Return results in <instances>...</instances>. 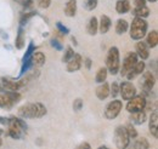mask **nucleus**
<instances>
[{"label":"nucleus","instance_id":"f257e3e1","mask_svg":"<svg viewBox=\"0 0 158 149\" xmlns=\"http://www.w3.org/2000/svg\"><path fill=\"white\" fill-rule=\"evenodd\" d=\"M46 113H48L46 107L40 102H35V103H27L20 107L19 116L22 119H34V118L39 119L43 118Z\"/></svg>","mask_w":158,"mask_h":149},{"label":"nucleus","instance_id":"f03ea898","mask_svg":"<svg viewBox=\"0 0 158 149\" xmlns=\"http://www.w3.org/2000/svg\"><path fill=\"white\" fill-rule=\"evenodd\" d=\"M6 125L10 137H12L14 139H21L27 131V124L21 118H9Z\"/></svg>","mask_w":158,"mask_h":149},{"label":"nucleus","instance_id":"7ed1b4c3","mask_svg":"<svg viewBox=\"0 0 158 149\" xmlns=\"http://www.w3.org/2000/svg\"><path fill=\"white\" fill-rule=\"evenodd\" d=\"M106 68H107V72H110L112 75H116L119 73L120 56H119V50L116 46H113L108 50L107 58H106Z\"/></svg>","mask_w":158,"mask_h":149},{"label":"nucleus","instance_id":"20e7f679","mask_svg":"<svg viewBox=\"0 0 158 149\" xmlns=\"http://www.w3.org/2000/svg\"><path fill=\"white\" fill-rule=\"evenodd\" d=\"M147 22L143 18H139L135 17L131 22V26H130V38L133 40H141L142 38L146 35L147 33Z\"/></svg>","mask_w":158,"mask_h":149},{"label":"nucleus","instance_id":"39448f33","mask_svg":"<svg viewBox=\"0 0 158 149\" xmlns=\"http://www.w3.org/2000/svg\"><path fill=\"white\" fill-rule=\"evenodd\" d=\"M114 144L118 149H127L130 144V137L124 126H117L114 130Z\"/></svg>","mask_w":158,"mask_h":149},{"label":"nucleus","instance_id":"423d86ee","mask_svg":"<svg viewBox=\"0 0 158 149\" xmlns=\"http://www.w3.org/2000/svg\"><path fill=\"white\" fill-rule=\"evenodd\" d=\"M146 107V97L145 96H134L133 98H130L127 103L125 109L129 113H135L143 111Z\"/></svg>","mask_w":158,"mask_h":149},{"label":"nucleus","instance_id":"0eeeda50","mask_svg":"<svg viewBox=\"0 0 158 149\" xmlns=\"http://www.w3.org/2000/svg\"><path fill=\"white\" fill-rule=\"evenodd\" d=\"M123 108V104H122V101L119 99H113L112 102H110L107 106H106V109H105V118L108 119V120H113L116 119L119 115V113Z\"/></svg>","mask_w":158,"mask_h":149},{"label":"nucleus","instance_id":"6e6552de","mask_svg":"<svg viewBox=\"0 0 158 149\" xmlns=\"http://www.w3.org/2000/svg\"><path fill=\"white\" fill-rule=\"evenodd\" d=\"M138 62V55L135 52H128L127 56L123 61V66L120 67L119 72H120V75L122 76H125L127 73L135 66V63Z\"/></svg>","mask_w":158,"mask_h":149},{"label":"nucleus","instance_id":"1a4fd4ad","mask_svg":"<svg viewBox=\"0 0 158 149\" xmlns=\"http://www.w3.org/2000/svg\"><path fill=\"white\" fill-rule=\"evenodd\" d=\"M119 92H120V96L123 97V99L129 101L130 98L136 96V89L130 81H124L119 85Z\"/></svg>","mask_w":158,"mask_h":149},{"label":"nucleus","instance_id":"9d476101","mask_svg":"<svg viewBox=\"0 0 158 149\" xmlns=\"http://www.w3.org/2000/svg\"><path fill=\"white\" fill-rule=\"evenodd\" d=\"M140 84H141L142 90H143L145 93H148L150 91H152V89H153V86L156 84V78H155V75L152 74V72H145L142 74Z\"/></svg>","mask_w":158,"mask_h":149},{"label":"nucleus","instance_id":"9b49d317","mask_svg":"<svg viewBox=\"0 0 158 149\" xmlns=\"http://www.w3.org/2000/svg\"><path fill=\"white\" fill-rule=\"evenodd\" d=\"M145 68H146V64H145V62L143 61H138L136 63H135V66L127 73V78H128V80L130 81V80H133V79H135L136 76H139L140 74H142L143 72H145Z\"/></svg>","mask_w":158,"mask_h":149},{"label":"nucleus","instance_id":"f8f14e48","mask_svg":"<svg viewBox=\"0 0 158 149\" xmlns=\"http://www.w3.org/2000/svg\"><path fill=\"white\" fill-rule=\"evenodd\" d=\"M81 63H83L81 56H80L79 54H74V56L67 62V72L73 73V72L79 70L80 67H81Z\"/></svg>","mask_w":158,"mask_h":149},{"label":"nucleus","instance_id":"ddd939ff","mask_svg":"<svg viewBox=\"0 0 158 149\" xmlns=\"http://www.w3.org/2000/svg\"><path fill=\"white\" fill-rule=\"evenodd\" d=\"M135 49H136V52L135 54L138 55V57L142 58V61L143 59H147L150 57V47L146 45V42L139 40V42L136 44Z\"/></svg>","mask_w":158,"mask_h":149},{"label":"nucleus","instance_id":"4468645a","mask_svg":"<svg viewBox=\"0 0 158 149\" xmlns=\"http://www.w3.org/2000/svg\"><path fill=\"white\" fill-rule=\"evenodd\" d=\"M150 132L151 135L157 138L158 137V112L157 109H155L153 113L150 116Z\"/></svg>","mask_w":158,"mask_h":149},{"label":"nucleus","instance_id":"2eb2a0df","mask_svg":"<svg viewBox=\"0 0 158 149\" xmlns=\"http://www.w3.org/2000/svg\"><path fill=\"white\" fill-rule=\"evenodd\" d=\"M96 97L99 98L100 101H103V99H106L108 96H110V85L107 84V83H102V84H100V86L96 87Z\"/></svg>","mask_w":158,"mask_h":149},{"label":"nucleus","instance_id":"dca6fc26","mask_svg":"<svg viewBox=\"0 0 158 149\" xmlns=\"http://www.w3.org/2000/svg\"><path fill=\"white\" fill-rule=\"evenodd\" d=\"M111 26H112V21H111V18H110L107 15H102V16H101V19H100V24H99L100 33L106 34V33L110 30Z\"/></svg>","mask_w":158,"mask_h":149},{"label":"nucleus","instance_id":"f3484780","mask_svg":"<svg viewBox=\"0 0 158 149\" xmlns=\"http://www.w3.org/2000/svg\"><path fill=\"white\" fill-rule=\"evenodd\" d=\"M146 120H147V116H146V113L143 111L131 113V115H130V123H133L135 125H142Z\"/></svg>","mask_w":158,"mask_h":149},{"label":"nucleus","instance_id":"a211bd4d","mask_svg":"<svg viewBox=\"0 0 158 149\" xmlns=\"http://www.w3.org/2000/svg\"><path fill=\"white\" fill-rule=\"evenodd\" d=\"M64 15L68 17H74L77 14V0H68L64 5Z\"/></svg>","mask_w":158,"mask_h":149},{"label":"nucleus","instance_id":"6ab92c4d","mask_svg":"<svg viewBox=\"0 0 158 149\" xmlns=\"http://www.w3.org/2000/svg\"><path fill=\"white\" fill-rule=\"evenodd\" d=\"M46 57L43 52H34L31 57V63H32V68L33 67H41L45 63Z\"/></svg>","mask_w":158,"mask_h":149},{"label":"nucleus","instance_id":"aec40b11","mask_svg":"<svg viewBox=\"0 0 158 149\" xmlns=\"http://www.w3.org/2000/svg\"><path fill=\"white\" fill-rule=\"evenodd\" d=\"M130 9H131V6H130V1L129 0H118L117 4H116V10L120 15L129 12Z\"/></svg>","mask_w":158,"mask_h":149},{"label":"nucleus","instance_id":"412c9836","mask_svg":"<svg viewBox=\"0 0 158 149\" xmlns=\"http://www.w3.org/2000/svg\"><path fill=\"white\" fill-rule=\"evenodd\" d=\"M148 148H150L148 141L145 137H141V138H138L131 146L129 144L127 149H148Z\"/></svg>","mask_w":158,"mask_h":149},{"label":"nucleus","instance_id":"4be33fe9","mask_svg":"<svg viewBox=\"0 0 158 149\" xmlns=\"http://www.w3.org/2000/svg\"><path fill=\"white\" fill-rule=\"evenodd\" d=\"M146 45L150 47V49H153L158 45V32L157 30H151L147 38H146Z\"/></svg>","mask_w":158,"mask_h":149},{"label":"nucleus","instance_id":"5701e85b","mask_svg":"<svg viewBox=\"0 0 158 149\" xmlns=\"http://www.w3.org/2000/svg\"><path fill=\"white\" fill-rule=\"evenodd\" d=\"M86 30H88L89 35H95L99 32V22H98L96 17H91L89 19L88 26H86Z\"/></svg>","mask_w":158,"mask_h":149},{"label":"nucleus","instance_id":"b1692460","mask_svg":"<svg viewBox=\"0 0 158 149\" xmlns=\"http://www.w3.org/2000/svg\"><path fill=\"white\" fill-rule=\"evenodd\" d=\"M14 101L10 98V96L7 92H1L0 93V108H7L10 109L14 106Z\"/></svg>","mask_w":158,"mask_h":149},{"label":"nucleus","instance_id":"393cba45","mask_svg":"<svg viewBox=\"0 0 158 149\" xmlns=\"http://www.w3.org/2000/svg\"><path fill=\"white\" fill-rule=\"evenodd\" d=\"M133 15L135 17H139V18H146L150 15V9L146 5L145 6H141V7H135L133 10Z\"/></svg>","mask_w":158,"mask_h":149},{"label":"nucleus","instance_id":"a878e982","mask_svg":"<svg viewBox=\"0 0 158 149\" xmlns=\"http://www.w3.org/2000/svg\"><path fill=\"white\" fill-rule=\"evenodd\" d=\"M128 29H129V24H128V22L125 19H118L117 21V23H116V32H117V34L122 35V34L127 33Z\"/></svg>","mask_w":158,"mask_h":149},{"label":"nucleus","instance_id":"bb28decb","mask_svg":"<svg viewBox=\"0 0 158 149\" xmlns=\"http://www.w3.org/2000/svg\"><path fill=\"white\" fill-rule=\"evenodd\" d=\"M15 46H16L17 50H22L24 47V32H23L22 27H20V29L17 32L16 40H15Z\"/></svg>","mask_w":158,"mask_h":149},{"label":"nucleus","instance_id":"cd10ccee","mask_svg":"<svg viewBox=\"0 0 158 149\" xmlns=\"http://www.w3.org/2000/svg\"><path fill=\"white\" fill-rule=\"evenodd\" d=\"M107 68L106 67H102V68H100L99 70H98V73H96V78H95V81L96 83H99V84H102V83H105L106 81V78H107Z\"/></svg>","mask_w":158,"mask_h":149},{"label":"nucleus","instance_id":"c85d7f7f","mask_svg":"<svg viewBox=\"0 0 158 149\" xmlns=\"http://www.w3.org/2000/svg\"><path fill=\"white\" fill-rule=\"evenodd\" d=\"M34 51H35V45H34V42H33V41H31V42H29V45H28V47H27V50H26V54L23 55V59H22V62L31 59V57H32V55L34 54Z\"/></svg>","mask_w":158,"mask_h":149},{"label":"nucleus","instance_id":"c756f323","mask_svg":"<svg viewBox=\"0 0 158 149\" xmlns=\"http://www.w3.org/2000/svg\"><path fill=\"white\" fill-rule=\"evenodd\" d=\"M35 15H37V12H35V11L26 10V12H24V14H22V16H21V26H23L24 23H27L29 19L32 18L33 16H35Z\"/></svg>","mask_w":158,"mask_h":149},{"label":"nucleus","instance_id":"7c9ffc66","mask_svg":"<svg viewBox=\"0 0 158 149\" xmlns=\"http://www.w3.org/2000/svg\"><path fill=\"white\" fill-rule=\"evenodd\" d=\"M98 4H99V0H85L84 1V7L88 11H93V10L96 9Z\"/></svg>","mask_w":158,"mask_h":149},{"label":"nucleus","instance_id":"2f4dec72","mask_svg":"<svg viewBox=\"0 0 158 149\" xmlns=\"http://www.w3.org/2000/svg\"><path fill=\"white\" fill-rule=\"evenodd\" d=\"M124 127H125V130H127L130 138H136L138 137V131L135 130V127L133 126V124H127Z\"/></svg>","mask_w":158,"mask_h":149},{"label":"nucleus","instance_id":"473e14b6","mask_svg":"<svg viewBox=\"0 0 158 149\" xmlns=\"http://www.w3.org/2000/svg\"><path fill=\"white\" fill-rule=\"evenodd\" d=\"M73 56H74V50H73L71 46H68V47L66 49L64 55H63V57H62V62H66V63H67Z\"/></svg>","mask_w":158,"mask_h":149},{"label":"nucleus","instance_id":"72a5a7b5","mask_svg":"<svg viewBox=\"0 0 158 149\" xmlns=\"http://www.w3.org/2000/svg\"><path fill=\"white\" fill-rule=\"evenodd\" d=\"M119 93V85L118 83H113L110 86V95H112V97H117Z\"/></svg>","mask_w":158,"mask_h":149},{"label":"nucleus","instance_id":"f704fd0d","mask_svg":"<svg viewBox=\"0 0 158 149\" xmlns=\"http://www.w3.org/2000/svg\"><path fill=\"white\" fill-rule=\"evenodd\" d=\"M56 28H57V30H59L62 35H67V34L69 33V29H68L66 26H63L61 22H57V23H56Z\"/></svg>","mask_w":158,"mask_h":149},{"label":"nucleus","instance_id":"c9c22d12","mask_svg":"<svg viewBox=\"0 0 158 149\" xmlns=\"http://www.w3.org/2000/svg\"><path fill=\"white\" fill-rule=\"evenodd\" d=\"M50 45H51L54 49H56L57 51H62V50H63V45L57 39H51V40H50Z\"/></svg>","mask_w":158,"mask_h":149},{"label":"nucleus","instance_id":"e433bc0d","mask_svg":"<svg viewBox=\"0 0 158 149\" xmlns=\"http://www.w3.org/2000/svg\"><path fill=\"white\" fill-rule=\"evenodd\" d=\"M81 108H83V99L77 98V99L73 102V109H74L76 112H79Z\"/></svg>","mask_w":158,"mask_h":149},{"label":"nucleus","instance_id":"4c0bfd02","mask_svg":"<svg viewBox=\"0 0 158 149\" xmlns=\"http://www.w3.org/2000/svg\"><path fill=\"white\" fill-rule=\"evenodd\" d=\"M51 5V0H38V6L40 9H48Z\"/></svg>","mask_w":158,"mask_h":149},{"label":"nucleus","instance_id":"58836bf2","mask_svg":"<svg viewBox=\"0 0 158 149\" xmlns=\"http://www.w3.org/2000/svg\"><path fill=\"white\" fill-rule=\"evenodd\" d=\"M134 5L135 7H141L146 5V0H134Z\"/></svg>","mask_w":158,"mask_h":149},{"label":"nucleus","instance_id":"ea45409f","mask_svg":"<svg viewBox=\"0 0 158 149\" xmlns=\"http://www.w3.org/2000/svg\"><path fill=\"white\" fill-rule=\"evenodd\" d=\"M76 149H91V147H90V144H89L88 142H83V143H80Z\"/></svg>","mask_w":158,"mask_h":149},{"label":"nucleus","instance_id":"a19ab883","mask_svg":"<svg viewBox=\"0 0 158 149\" xmlns=\"http://www.w3.org/2000/svg\"><path fill=\"white\" fill-rule=\"evenodd\" d=\"M84 64H85L86 69H90V68H91V59H90V58H85V59H84Z\"/></svg>","mask_w":158,"mask_h":149},{"label":"nucleus","instance_id":"79ce46f5","mask_svg":"<svg viewBox=\"0 0 158 149\" xmlns=\"http://www.w3.org/2000/svg\"><path fill=\"white\" fill-rule=\"evenodd\" d=\"M6 123H7V119H4L0 116V124H6Z\"/></svg>","mask_w":158,"mask_h":149},{"label":"nucleus","instance_id":"37998d69","mask_svg":"<svg viewBox=\"0 0 158 149\" xmlns=\"http://www.w3.org/2000/svg\"><path fill=\"white\" fill-rule=\"evenodd\" d=\"M72 42H73L74 45H77V40H76V38H74V37L72 38Z\"/></svg>","mask_w":158,"mask_h":149},{"label":"nucleus","instance_id":"c03bdc74","mask_svg":"<svg viewBox=\"0 0 158 149\" xmlns=\"http://www.w3.org/2000/svg\"><path fill=\"white\" fill-rule=\"evenodd\" d=\"M98 149H110L108 147H106V146H101V147H99Z\"/></svg>","mask_w":158,"mask_h":149},{"label":"nucleus","instance_id":"a18cd8bd","mask_svg":"<svg viewBox=\"0 0 158 149\" xmlns=\"http://www.w3.org/2000/svg\"><path fill=\"white\" fill-rule=\"evenodd\" d=\"M146 1H150V2H157V0H146Z\"/></svg>","mask_w":158,"mask_h":149},{"label":"nucleus","instance_id":"49530a36","mask_svg":"<svg viewBox=\"0 0 158 149\" xmlns=\"http://www.w3.org/2000/svg\"><path fill=\"white\" fill-rule=\"evenodd\" d=\"M1 133H2V130H1V129H0V136H1Z\"/></svg>","mask_w":158,"mask_h":149}]
</instances>
